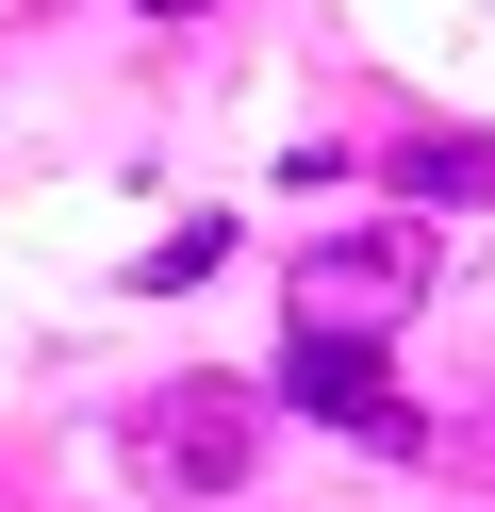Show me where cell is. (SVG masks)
Here are the masks:
<instances>
[{"label": "cell", "mask_w": 495, "mask_h": 512, "mask_svg": "<svg viewBox=\"0 0 495 512\" xmlns=\"http://www.w3.org/2000/svg\"><path fill=\"white\" fill-rule=\"evenodd\" d=\"M429 298V232L413 215H380V232H330V248H297V298H281V331H363V347H396V314Z\"/></svg>", "instance_id": "6da1fadb"}, {"label": "cell", "mask_w": 495, "mask_h": 512, "mask_svg": "<svg viewBox=\"0 0 495 512\" xmlns=\"http://www.w3.org/2000/svg\"><path fill=\"white\" fill-rule=\"evenodd\" d=\"M281 397L314 413V430L380 446V463H446V430H429V413L396 397V364H380L363 331H281Z\"/></svg>", "instance_id": "7a4b0ae2"}, {"label": "cell", "mask_w": 495, "mask_h": 512, "mask_svg": "<svg viewBox=\"0 0 495 512\" xmlns=\"http://www.w3.org/2000/svg\"><path fill=\"white\" fill-rule=\"evenodd\" d=\"M132 463H149L165 496H231V479L264 463V397L248 380H165V397L132 413Z\"/></svg>", "instance_id": "3957f363"}, {"label": "cell", "mask_w": 495, "mask_h": 512, "mask_svg": "<svg viewBox=\"0 0 495 512\" xmlns=\"http://www.w3.org/2000/svg\"><path fill=\"white\" fill-rule=\"evenodd\" d=\"M396 199H413V232L429 215H495V133H413L396 149Z\"/></svg>", "instance_id": "277c9868"}, {"label": "cell", "mask_w": 495, "mask_h": 512, "mask_svg": "<svg viewBox=\"0 0 495 512\" xmlns=\"http://www.w3.org/2000/svg\"><path fill=\"white\" fill-rule=\"evenodd\" d=\"M215 248H231V232H215V215H182V232H165V248H149V298H182V281H198V265H215Z\"/></svg>", "instance_id": "5b68a950"}, {"label": "cell", "mask_w": 495, "mask_h": 512, "mask_svg": "<svg viewBox=\"0 0 495 512\" xmlns=\"http://www.w3.org/2000/svg\"><path fill=\"white\" fill-rule=\"evenodd\" d=\"M149 17H198V0H149Z\"/></svg>", "instance_id": "8992f818"}]
</instances>
